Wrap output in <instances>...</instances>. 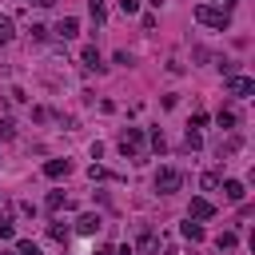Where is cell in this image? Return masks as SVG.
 I'll return each mask as SVG.
<instances>
[{
	"label": "cell",
	"instance_id": "22",
	"mask_svg": "<svg viewBox=\"0 0 255 255\" xmlns=\"http://www.w3.org/2000/svg\"><path fill=\"white\" fill-rule=\"evenodd\" d=\"M60 207H68V195L64 191H48V211H60Z\"/></svg>",
	"mask_w": 255,
	"mask_h": 255
},
{
	"label": "cell",
	"instance_id": "11",
	"mask_svg": "<svg viewBox=\"0 0 255 255\" xmlns=\"http://www.w3.org/2000/svg\"><path fill=\"white\" fill-rule=\"evenodd\" d=\"M179 231H183V239H191V243H199L207 231H203V223H195V219H187V223H179Z\"/></svg>",
	"mask_w": 255,
	"mask_h": 255
},
{
	"label": "cell",
	"instance_id": "3",
	"mask_svg": "<svg viewBox=\"0 0 255 255\" xmlns=\"http://www.w3.org/2000/svg\"><path fill=\"white\" fill-rule=\"evenodd\" d=\"M179 187H183V171L179 167H159L155 171V191L159 195H175Z\"/></svg>",
	"mask_w": 255,
	"mask_h": 255
},
{
	"label": "cell",
	"instance_id": "19",
	"mask_svg": "<svg viewBox=\"0 0 255 255\" xmlns=\"http://www.w3.org/2000/svg\"><path fill=\"white\" fill-rule=\"evenodd\" d=\"M235 243H239V235H235V231H223V235H215V247H219V251H231Z\"/></svg>",
	"mask_w": 255,
	"mask_h": 255
},
{
	"label": "cell",
	"instance_id": "15",
	"mask_svg": "<svg viewBox=\"0 0 255 255\" xmlns=\"http://www.w3.org/2000/svg\"><path fill=\"white\" fill-rule=\"evenodd\" d=\"M16 40V24H12V16H0V44H12Z\"/></svg>",
	"mask_w": 255,
	"mask_h": 255
},
{
	"label": "cell",
	"instance_id": "28",
	"mask_svg": "<svg viewBox=\"0 0 255 255\" xmlns=\"http://www.w3.org/2000/svg\"><path fill=\"white\" fill-rule=\"evenodd\" d=\"M88 175H92V179H116V175H112V171H104V167H96V163H92V167H88Z\"/></svg>",
	"mask_w": 255,
	"mask_h": 255
},
{
	"label": "cell",
	"instance_id": "26",
	"mask_svg": "<svg viewBox=\"0 0 255 255\" xmlns=\"http://www.w3.org/2000/svg\"><path fill=\"white\" fill-rule=\"evenodd\" d=\"M120 12H124V16H135V12H139V0H120Z\"/></svg>",
	"mask_w": 255,
	"mask_h": 255
},
{
	"label": "cell",
	"instance_id": "10",
	"mask_svg": "<svg viewBox=\"0 0 255 255\" xmlns=\"http://www.w3.org/2000/svg\"><path fill=\"white\" fill-rule=\"evenodd\" d=\"M159 243H163V239H159L155 231H143V239H139V247H135V255H155V251H159Z\"/></svg>",
	"mask_w": 255,
	"mask_h": 255
},
{
	"label": "cell",
	"instance_id": "17",
	"mask_svg": "<svg viewBox=\"0 0 255 255\" xmlns=\"http://www.w3.org/2000/svg\"><path fill=\"white\" fill-rule=\"evenodd\" d=\"M219 183H223V175H219V171H203V175H199V187H203V191H215Z\"/></svg>",
	"mask_w": 255,
	"mask_h": 255
},
{
	"label": "cell",
	"instance_id": "20",
	"mask_svg": "<svg viewBox=\"0 0 255 255\" xmlns=\"http://www.w3.org/2000/svg\"><path fill=\"white\" fill-rule=\"evenodd\" d=\"M16 255H44V251H40V243H32V239H16Z\"/></svg>",
	"mask_w": 255,
	"mask_h": 255
},
{
	"label": "cell",
	"instance_id": "6",
	"mask_svg": "<svg viewBox=\"0 0 255 255\" xmlns=\"http://www.w3.org/2000/svg\"><path fill=\"white\" fill-rule=\"evenodd\" d=\"M100 227H104V219H100L96 211H84V215L76 219V231H80V235H96Z\"/></svg>",
	"mask_w": 255,
	"mask_h": 255
},
{
	"label": "cell",
	"instance_id": "4",
	"mask_svg": "<svg viewBox=\"0 0 255 255\" xmlns=\"http://www.w3.org/2000/svg\"><path fill=\"white\" fill-rule=\"evenodd\" d=\"M223 92H227V96H255V80H247V76H227V80H223Z\"/></svg>",
	"mask_w": 255,
	"mask_h": 255
},
{
	"label": "cell",
	"instance_id": "25",
	"mask_svg": "<svg viewBox=\"0 0 255 255\" xmlns=\"http://www.w3.org/2000/svg\"><path fill=\"white\" fill-rule=\"evenodd\" d=\"M187 128H191V131H199V128H207V112H195V116H191V124H187Z\"/></svg>",
	"mask_w": 255,
	"mask_h": 255
},
{
	"label": "cell",
	"instance_id": "33",
	"mask_svg": "<svg viewBox=\"0 0 255 255\" xmlns=\"http://www.w3.org/2000/svg\"><path fill=\"white\" fill-rule=\"evenodd\" d=\"M36 4H40V8H52V4H56V0H36Z\"/></svg>",
	"mask_w": 255,
	"mask_h": 255
},
{
	"label": "cell",
	"instance_id": "1",
	"mask_svg": "<svg viewBox=\"0 0 255 255\" xmlns=\"http://www.w3.org/2000/svg\"><path fill=\"white\" fill-rule=\"evenodd\" d=\"M195 20H199V24H207V28H219V32H227V28H231V12L215 8V4H199V8H195Z\"/></svg>",
	"mask_w": 255,
	"mask_h": 255
},
{
	"label": "cell",
	"instance_id": "27",
	"mask_svg": "<svg viewBox=\"0 0 255 255\" xmlns=\"http://www.w3.org/2000/svg\"><path fill=\"white\" fill-rule=\"evenodd\" d=\"M151 147H155V151H163V147H167V139H163V131H159V128L151 131Z\"/></svg>",
	"mask_w": 255,
	"mask_h": 255
},
{
	"label": "cell",
	"instance_id": "24",
	"mask_svg": "<svg viewBox=\"0 0 255 255\" xmlns=\"http://www.w3.org/2000/svg\"><path fill=\"white\" fill-rule=\"evenodd\" d=\"M12 135H16V124H12V120H8V116H4V120H0V139H4V143H8V139H12Z\"/></svg>",
	"mask_w": 255,
	"mask_h": 255
},
{
	"label": "cell",
	"instance_id": "2",
	"mask_svg": "<svg viewBox=\"0 0 255 255\" xmlns=\"http://www.w3.org/2000/svg\"><path fill=\"white\" fill-rule=\"evenodd\" d=\"M116 143H120L124 159H139V155H143V128H124Z\"/></svg>",
	"mask_w": 255,
	"mask_h": 255
},
{
	"label": "cell",
	"instance_id": "18",
	"mask_svg": "<svg viewBox=\"0 0 255 255\" xmlns=\"http://www.w3.org/2000/svg\"><path fill=\"white\" fill-rule=\"evenodd\" d=\"M88 12H92V20H96V24H104V20H108V4H104V0H88Z\"/></svg>",
	"mask_w": 255,
	"mask_h": 255
},
{
	"label": "cell",
	"instance_id": "7",
	"mask_svg": "<svg viewBox=\"0 0 255 255\" xmlns=\"http://www.w3.org/2000/svg\"><path fill=\"white\" fill-rule=\"evenodd\" d=\"M56 36H60V40H72V36H80V20H76V16H64V20L56 24Z\"/></svg>",
	"mask_w": 255,
	"mask_h": 255
},
{
	"label": "cell",
	"instance_id": "31",
	"mask_svg": "<svg viewBox=\"0 0 255 255\" xmlns=\"http://www.w3.org/2000/svg\"><path fill=\"white\" fill-rule=\"evenodd\" d=\"M231 4H235V0H215V8H223V12H231Z\"/></svg>",
	"mask_w": 255,
	"mask_h": 255
},
{
	"label": "cell",
	"instance_id": "5",
	"mask_svg": "<svg viewBox=\"0 0 255 255\" xmlns=\"http://www.w3.org/2000/svg\"><path fill=\"white\" fill-rule=\"evenodd\" d=\"M211 215H215V203H211V199H203V195H195V199H191V207H187V219H195V223H199V219H211Z\"/></svg>",
	"mask_w": 255,
	"mask_h": 255
},
{
	"label": "cell",
	"instance_id": "34",
	"mask_svg": "<svg viewBox=\"0 0 255 255\" xmlns=\"http://www.w3.org/2000/svg\"><path fill=\"white\" fill-rule=\"evenodd\" d=\"M0 255H16V251H0Z\"/></svg>",
	"mask_w": 255,
	"mask_h": 255
},
{
	"label": "cell",
	"instance_id": "21",
	"mask_svg": "<svg viewBox=\"0 0 255 255\" xmlns=\"http://www.w3.org/2000/svg\"><path fill=\"white\" fill-rule=\"evenodd\" d=\"M0 239H16V223H12V215H4V211H0Z\"/></svg>",
	"mask_w": 255,
	"mask_h": 255
},
{
	"label": "cell",
	"instance_id": "8",
	"mask_svg": "<svg viewBox=\"0 0 255 255\" xmlns=\"http://www.w3.org/2000/svg\"><path fill=\"white\" fill-rule=\"evenodd\" d=\"M68 171H72L68 159H48V163H44V175H48V179H64Z\"/></svg>",
	"mask_w": 255,
	"mask_h": 255
},
{
	"label": "cell",
	"instance_id": "30",
	"mask_svg": "<svg viewBox=\"0 0 255 255\" xmlns=\"http://www.w3.org/2000/svg\"><path fill=\"white\" fill-rule=\"evenodd\" d=\"M112 255H135V247H128V243H124V247H112Z\"/></svg>",
	"mask_w": 255,
	"mask_h": 255
},
{
	"label": "cell",
	"instance_id": "32",
	"mask_svg": "<svg viewBox=\"0 0 255 255\" xmlns=\"http://www.w3.org/2000/svg\"><path fill=\"white\" fill-rule=\"evenodd\" d=\"M92 255H112V247H96V251H92Z\"/></svg>",
	"mask_w": 255,
	"mask_h": 255
},
{
	"label": "cell",
	"instance_id": "29",
	"mask_svg": "<svg viewBox=\"0 0 255 255\" xmlns=\"http://www.w3.org/2000/svg\"><path fill=\"white\" fill-rule=\"evenodd\" d=\"M28 32H32V40H48V28H44V24H32Z\"/></svg>",
	"mask_w": 255,
	"mask_h": 255
},
{
	"label": "cell",
	"instance_id": "14",
	"mask_svg": "<svg viewBox=\"0 0 255 255\" xmlns=\"http://www.w3.org/2000/svg\"><path fill=\"white\" fill-rule=\"evenodd\" d=\"M239 147H243V139H239V135H227V139L219 143V159H227V155H235Z\"/></svg>",
	"mask_w": 255,
	"mask_h": 255
},
{
	"label": "cell",
	"instance_id": "23",
	"mask_svg": "<svg viewBox=\"0 0 255 255\" xmlns=\"http://www.w3.org/2000/svg\"><path fill=\"white\" fill-rule=\"evenodd\" d=\"M199 143H203V135H199V131H191V128H187V131H183V147H187V151H195V147H199Z\"/></svg>",
	"mask_w": 255,
	"mask_h": 255
},
{
	"label": "cell",
	"instance_id": "9",
	"mask_svg": "<svg viewBox=\"0 0 255 255\" xmlns=\"http://www.w3.org/2000/svg\"><path fill=\"white\" fill-rule=\"evenodd\" d=\"M223 195H227V203H243V195H247V187H243L239 179H223Z\"/></svg>",
	"mask_w": 255,
	"mask_h": 255
},
{
	"label": "cell",
	"instance_id": "13",
	"mask_svg": "<svg viewBox=\"0 0 255 255\" xmlns=\"http://www.w3.org/2000/svg\"><path fill=\"white\" fill-rule=\"evenodd\" d=\"M215 124H219V128H227V131H231V128H235V124H239V116H235V108H219V116H215Z\"/></svg>",
	"mask_w": 255,
	"mask_h": 255
},
{
	"label": "cell",
	"instance_id": "12",
	"mask_svg": "<svg viewBox=\"0 0 255 255\" xmlns=\"http://www.w3.org/2000/svg\"><path fill=\"white\" fill-rule=\"evenodd\" d=\"M48 239L68 243V239H72V227H68V223H48Z\"/></svg>",
	"mask_w": 255,
	"mask_h": 255
},
{
	"label": "cell",
	"instance_id": "16",
	"mask_svg": "<svg viewBox=\"0 0 255 255\" xmlns=\"http://www.w3.org/2000/svg\"><path fill=\"white\" fill-rule=\"evenodd\" d=\"M84 68H92V72H104V60H100V52H96V48H84Z\"/></svg>",
	"mask_w": 255,
	"mask_h": 255
}]
</instances>
